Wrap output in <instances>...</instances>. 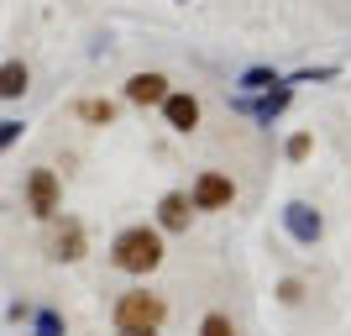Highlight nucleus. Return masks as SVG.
I'll list each match as a JSON object with an SVG mask.
<instances>
[{
  "label": "nucleus",
  "mask_w": 351,
  "mask_h": 336,
  "mask_svg": "<svg viewBox=\"0 0 351 336\" xmlns=\"http://www.w3.org/2000/svg\"><path fill=\"white\" fill-rule=\"evenodd\" d=\"M158 263H162V232L158 226H126V232H116V242H110V268L142 278Z\"/></svg>",
  "instance_id": "nucleus-1"
},
{
  "label": "nucleus",
  "mask_w": 351,
  "mask_h": 336,
  "mask_svg": "<svg viewBox=\"0 0 351 336\" xmlns=\"http://www.w3.org/2000/svg\"><path fill=\"white\" fill-rule=\"evenodd\" d=\"M162 315H168V305L152 289H126L116 300V331H158Z\"/></svg>",
  "instance_id": "nucleus-2"
},
{
  "label": "nucleus",
  "mask_w": 351,
  "mask_h": 336,
  "mask_svg": "<svg viewBox=\"0 0 351 336\" xmlns=\"http://www.w3.org/2000/svg\"><path fill=\"white\" fill-rule=\"evenodd\" d=\"M21 194H27V210L37 221H58L63 216V179L53 174V168H32L27 184H21Z\"/></svg>",
  "instance_id": "nucleus-3"
},
{
  "label": "nucleus",
  "mask_w": 351,
  "mask_h": 336,
  "mask_svg": "<svg viewBox=\"0 0 351 336\" xmlns=\"http://www.w3.org/2000/svg\"><path fill=\"white\" fill-rule=\"evenodd\" d=\"M189 205L194 210H231L236 205V179H226V174H199L194 179V190H189Z\"/></svg>",
  "instance_id": "nucleus-4"
},
{
  "label": "nucleus",
  "mask_w": 351,
  "mask_h": 336,
  "mask_svg": "<svg viewBox=\"0 0 351 336\" xmlns=\"http://www.w3.org/2000/svg\"><path fill=\"white\" fill-rule=\"evenodd\" d=\"M283 226H289V236L299 242V247H315V242L325 236V216L315 210V205H304V200L283 205Z\"/></svg>",
  "instance_id": "nucleus-5"
},
{
  "label": "nucleus",
  "mask_w": 351,
  "mask_h": 336,
  "mask_svg": "<svg viewBox=\"0 0 351 336\" xmlns=\"http://www.w3.org/2000/svg\"><path fill=\"white\" fill-rule=\"evenodd\" d=\"M89 252V236H84V221H73V216H63V226H58V236H53V247H47V258L53 263H79Z\"/></svg>",
  "instance_id": "nucleus-6"
},
{
  "label": "nucleus",
  "mask_w": 351,
  "mask_h": 336,
  "mask_svg": "<svg viewBox=\"0 0 351 336\" xmlns=\"http://www.w3.org/2000/svg\"><path fill=\"white\" fill-rule=\"evenodd\" d=\"M168 74H158V69H142V74H132V79H126V100L132 105H162L168 100Z\"/></svg>",
  "instance_id": "nucleus-7"
},
{
  "label": "nucleus",
  "mask_w": 351,
  "mask_h": 336,
  "mask_svg": "<svg viewBox=\"0 0 351 336\" xmlns=\"http://www.w3.org/2000/svg\"><path fill=\"white\" fill-rule=\"evenodd\" d=\"M162 121H168L173 132L189 137L194 126H199V100H194L189 89H168V100H162Z\"/></svg>",
  "instance_id": "nucleus-8"
},
{
  "label": "nucleus",
  "mask_w": 351,
  "mask_h": 336,
  "mask_svg": "<svg viewBox=\"0 0 351 336\" xmlns=\"http://www.w3.org/2000/svg\"><path fill=\"white\" fill-rule=\"evenodd\" d=\"M189 221H194V205L184 190H168L158 200V232H189Z\"/></svg>",
  "instance_id": "nucleus-9"
},
{
  "label": "nucleus",
  "mask_w": 351,
  "mask_h": 336,
  "mask_svg": "<svg viewBox=\"0 0 351 336\" xmlns=\"http://www.w3.org/2000/svg\"><path fill=\"white\" fill-rule=\"evenodd\" d=\"M27 89H32V69L21 58H5V63H0V100L11 105V100H21Z\"/></svg>",
  "instance_id": "nucleus-10"
},
{
  "label": "nucleus",
  "mask_w": 351,
  "mask_h": 336,
  "mask_svg": "<svg viewBox=\"0 0 351 336\" xmlns=\"http://www.w3.org/2000/svg\"><path fill=\"white\" fill-rule=\"evenodd\" d=\"M73 116L89 121V126H110V121H116V100H79Z\"/></svg>",
  "instance_id": "nucleus-11"
},
{
  "label": "nucleus",
  "mask_w": 351,
  "mask_h": 336,
  "mask_svg": "<svg viewBox=\"0 0 351 336\" xmlns=\"http://www.w3.org/2000/svg\"><path fill=\"white\" fill-rule=\"evenodd\" d=\"M32 336H63V315L58 310H32Z\"/></svg>",
  "instance_id": "nucleus-12"
},
{
  "label": "nucleus",
  "mask_w": 351,
  "mask_h": 336,
  "mask_svg": "<svg viewBox=\"0 0 351 336\" xmlns=\"http://www.w3.org/2000/svg\"><path fill=\"white\" fill-rule=\"evenodd\" d=\"M199 336H236V321L226 310H210L205 321H199Z\"/></svg>",
  "instance_id": "nucleus-13"
},
{
  "label": "nucleus",
  "mask_w": 351,
  "mask_h": 336,
  "mask_svg": "<svg viewBox=\"0 0 351 336\" xmlns=\"http://www.w3.org/2000/svg\"><path fill=\"white\" fill-rule=\"evenodd\" d=\"M21 137H27V121L21 116H0V153H11Z\"/></svg>",
  "instance_id": "nucleus-14"
},
{
  "label": "nucleus",
  "mask_w": 351,
  "mask_h": 336,
  "mask_svg": "<svg viewBox=\"0 0 351 336\" xmlns=\"http://www.w3.org/2000/svg\"><path fill=\"white\" fill-rule=\"evenodd\" d=\"M289 100H293V89H289V85H283V89H273V95H263V100H257V116H263V121H273V116H278V111H283Z\"/></svg>",
  "instance_id": "nucleus-15"
},
{
  "label": "nucleus",
  "mask_w": 351,
  "mask_h": 336,
  "mask_svg": "<svg viewBox=\"0 0 351 336\" xmlns=\"http://www.w3.org/2000/svg\"><path fill=\"white\" fill-rule=\"evenodd\" d=\"M283 153H289V163H304L309 153H315V137H309V132H293V137H289V147H283Z\"/></svg>",
  "instance_id": "nucleus-16"
},
{
  "label": "nucleus",
  "mask_w": 351,
  "mask_h": 336,
  "mask_svg": "<svg viewBox=\"0 0 351 336\" xmlns=\"http://www.w3.org/2000/svg\"><path fill=\"white\" fill-rule=\"evenodd\" d=\"M241 85H247V89H273V85H278V74H273V69H247V74H241Z\"/></svg>",
  "instance_id": "nucleus-17"
},
{
  "label": "nucleus",
  "mask_w": 351,
  "mask_h": 336,
  "mask_svg": "<svg viewBox=\"0 0 351 336\" xmlns=\"http://www.w3.org/2000/svg\"><path fill=\"white\" fill-rule=\"evenodd\" d=\"M278 300H283V305H299V300H304V284H299V278H283V284H278Z\"/></svg>",
  "instance_id": "nucleus-18"
},
{
  "label": "nucleus",
  "mask_w": 351,
  "mask_h": 336,
  "mask_svg": "<svg viewBox=\"0 0 351 336\" xmlns=\"http://www.w3.org/2000/svg\"><path fill=\"white\" fill-rule=\"evenodd\" d=\"M121 336H158V331H121Z\"/></svg>",
  "instance_id": "nucleus-19"
},
{
  "label": "nucleus",
  "mask_w": 351,
  "mask_h": 336,
  "mask_svg": "<svg viewBox=\"0 0 351 336\" xmlns=\"http://www.w3.org/2000/svg\"><path fill=\"white\" fill-rule=\"evenodd\" d=\"M178 5H184V0H178Z\"/></svg>",
  "instance_id": "nucleus-20"
}]
</instances>
